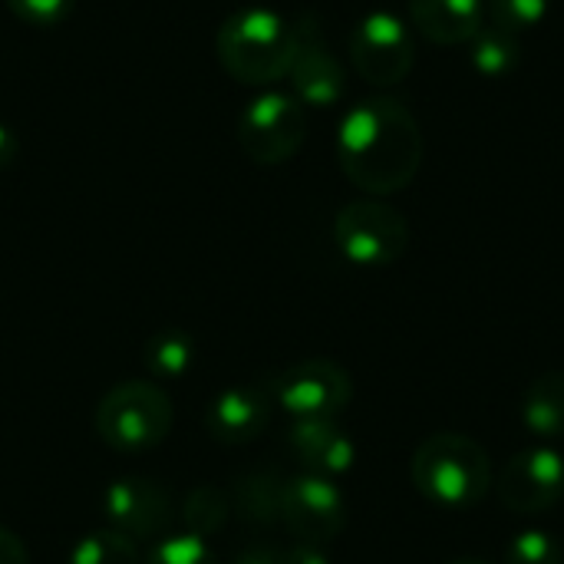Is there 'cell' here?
<instances>
[{"mask_svg": "<svg viewBox=\"0 0 564 564\" xmlns=\"http://www.w3.org/2000/svg\"><path fill=\"white\" fill-rule=\"evenodd\" d=\"M337 162L367 195L403 192L423 165V132L416 116L390 96L360 99L340 119Z\"/></svg>", "mask_w": 564, "mask_h": 564, "instance_id": "6da1fadb", "label": "cell"}, {"mask_svg": "<svg viewBox=\"0 0 564 564\" xmlns=\"http://www.w3.org/2000/svg\"><path fill=\"white\" fill-rule=\"evenodd\" d=\"M413 486L440 509H473L492 486L489 453L463 433H436L420 443L410 463Z\"/></svg>", "mask_w": 564, "mask_h": 564, "instance_id": "7a4b0ae2", "label": "cell"}, {"mask_svg": "<svg viewBox=\"0 0 564 564\" xmlns=\"http://www.w3.org/2000/svg\"><path fill=\"white\" fill-rule=\"evenodd\" d=\"M294 46L291 23L268 7H245L221 20L215 50L225 73L245 86H268L288 76Z\"/></svg>", "mask_w": 564, "mask_h": 564, "instance_id": "3957f363", "label": "cell"}, {"mask_svg": "<svg viewBox=\"0 0 564 564\" xmlns=\"http://www.w3.org/2000/svg\"><path fill=\"white\" fill-rule=\"evenodd\" d=\"M172 430V400L152 380L116 383L96 406V433L116 453H145Z\"/></svg>", "mask_w": 564, "mask_h": 564, "instance_id": "277c9868", "label": "cell"}, {"mask_svg": "<svg viewBox=\"0 0 564 564\" xmlns=\"http://www.w3.org/2000/svg\"><path fill=\"white\" fill-rule=\"evenodd\" d=\"M334 241L350 264L390 268L410 248V221L380 198H357L337 212Z\"/></svg>", "mask_w": 564, "mask_h": 564, "instance_id": "5b68a950", "label": "cell"}, {"mask_svg": "<svg viewBox=\"0 0 564 564\" xmlns=\"http://www.w3.org/2000/svg\"><path fill=\"white\" fill-rule=\"evenodd\" d=\"M307 139V112L288 93H261L238 116V145L258 165H281Z\"/></svg>", "mask_w": 564, "mask_h": 564, "instance_id": "8992f818", "label": "cell"}, {"mask_svg": "<svg viewBox=\"0 0 564 564\" xmlns=\"http://www.w3.org/2000/svg\"><path fill=\"white\" fill-rule=\"evenodd\" d=\"M350 59H354L360 79L370 86L403 83L416 63V46H413L410 26L387 10L367 13L350 33Z\"/></svg>", "mask_w": 564, "mask_h": 564, "instance_id": "52a82bcc", "label": "cell"}, {"mask_svg": "<svg viewBox=\"0 0 564 564\" xmlns=\"http://www.w3.org/2000/svg\"><path fill=\"white\" fill-rule=\"evenodd\" d=\"M291 30H294V46H291L288 79L294 99L301 106H317V109L337 106L347 93V73L327 46L321 20L314 13H304Z\"/></svg>", "mask_w": 564, "mask_h": 564, "instance_id": "ba28073f", "label": "cell"}, {"mask_svg": "<svg viewBox=\"0 0 564 564\" xmlns=\"http://www.w3.org/2000/svg\"><path fill=\"white\" fill-rule=\"evenodd\" d=\"M350 397V373L334 360H301L274 380V400L294 420H337Z\"/></svg>", "mask_w": 564, "mask_h": 564, "instance_id": "9c48e42d", "label": "cell"}, {"mask_svg": "<svg viewBox=\"0 0 564 564\" xmlns=\"http://www.w3.org/2000/svg\"><path fill=\"white\" fill-rule=\"evenodd\" d=\"M284 529L307 545L334 542L347 525V502L334 479L324 476H294L281 486V519Z\"/></svg>", "mask_w": 564, "mask_h": 564, "instance_id": "30bf717a", "label": "cell"}, {"mask_svg": "<svg viewBox=\"0 0 564 564\" xmlns=\"http://www.w3.org/2000/svg\"><path fill=\"white\" fill-rule=\"evenodd\" d=\"M509 512L542 516L564 499V456L552 446H532L512 456L496 482Z\"/></svg>", "mask_w": 564, "mask_h": 564, "instance_id": "8fae6325", "label": "cell"}, {"mask_svg": "<svg viewBox=\"0 0 564 564\" xmlns=\"http://www.w3.org/2000/svg\"><path fill=\"white\" fill-rule=\"evenodd\" d=\"M102 512L109 529L129 535L132 542L165 539L175 519L172 496L162 482L145 476H122L102 492Z\"/></svg>", "mask_w": 564, "mask_h": 564, "instance_id": "7c38bea8", "label": "cell"}, {"mask_svg": "<svg viewBox=\"0 0 564 564\" xmlns=\"http://www.w3.org/2000/svg\"><path fill=\"white\" fill-rule=\"evenodd\" d=\"M271 423V400L261 387H228L221 390L205 413L208 436L221 446L254 443Z\"/></svg>", "mask_w": 564, "mask_h": 564, "instance_id": "4fadbf2b", "label": "cell"}, {"mask_svg": "<svg viewBox=\"0 0 564 564\" xmlns=\"http://www.w3.org/2000/svg\"><path fill=\"white\" fill-rule=\"evenodd\" d=\"M288 443L297 463L304 466V473L324 476V479L350 473L357 459V446L337 426V420H294Z\"/></svg>", "mask_w": 564, "mask_h": 564, "instance_id": "5bb4252c", "label": "cell"}, {"mask_svg": "<svg viewBox=\"0 0 564 564\" xmlns=\"http://www.w3.org/2000/svg\"><path fill=\"white\" fill-rule=\"evenodd\" d=\"M410 20L430 43H469L486 23V0H410Z\"/></svg>", "mask_w": 564, "mask_h": 564, "instance_id": "9a60e30c", "label": "cell"}, {"mask_svg": "<svg viewBox=\"0 0 564 564\" xmlns=\"http://www.w3.org/2000/svg\"><path fill=\"white\" fill-rule=\"evenodd\" d=\"M522 423L525 430L549 443L564 436V373L549 370L532 380V387L522 397Z\"/></svg>", "mask_w": 564, "mask_h": 564, "instance_id": "2e32d148", "label": "cell"}, {"mask_svg": "<svg viewBox=\"0 0 564 564\" xmlns=\"http://www.w3.org/2000/svg\"><path fill=\"white\" fill-rule=\"evenodd\" d=\"M469 63L486 79H502L519 66V33H509L496 23H482L469 40Z\"/></svg>", "mask_w": 564, "mask_h": 564, "instance_id": "e0dca14e", "label": "cell"}, {"mask_svg": "<svg viewBox=\"0 0 564 564\" xmlns=\"http://www.w3.org/2000/svg\"><path fill=\"white\" fill-rule=\"evenodd\" d=\"M281 479L274 473H248L235 482L231 506L245 522H278L281 519Z\"/></svg>", "mask_w": 564, "mask_h": 564, "instance_id": "ac0fdd59", "label": "cell"}, {"mask_svg": "<svg viewBox=\"0 0 564 564\" xmlns=\"http://www.w3.org/2000/svg\"><path fill=\"white\" fill-rule=\"evenodd\" d=\"M195 344L185 330H159L145 340L142 364L152 380H178L192 370Z\"/></svg>", "mask_w": 564, "mask_h": 564, "instance_id": "d6986e66", "label": "cell"}, {"mask_svg": "<svg viewBox=\"0 0 564 564\" xmlns=\"http://www.w3.org/2000/svg\"><path fill=\"white\" fill-rule=\"evenodd\" d=\"M231 516V499L218 489V486H195L188 496H185V506H182V522H185V532L195 535V539H212L225 529Z\"/></svg>", "mask_w": 564, "mask_h": 564, "instance_id": "ffe728a7", "label": "cell"}, {"mask_svg": "<svg viewBox=\"0 0 564 564\" xmlns=\"http://www.w3.org/2000/svg\"><path fill=\"white\" fill-rule=\"evenodd\" d=\"M69 564H142V558H139V545L129 535L106 525L73 545Z\"/></svg>", "mask_w": 564, "mask_h": 564, "instance_id": "44dd1931", "label": "cell"}, {"mask_svg": "<svg viewBox=\"0 0 564 564\" xmlns=\"http://www.w3.org/2000/svg\"><path fill=\"white\" fill-rule=\"evenodd\" d=\"M506 564H564V549L552 532L525 529L509 542Z\"/></svg>", "mask_w": 564, "mask_h": 564, "instance_id": "7402d4cb", "label": "cell"}, {"mask_svg": "<svg viewBox=\"0 0 564 564\" xmlns=\"http://www.w3.org/2000/svg\"><path fill=\"white\" fill-rule=\"evenodd\" d=\"M552 0H489V20L509 33H525L549 17Z\"/></svg>", "mask_w": 564, "mask_h": 564, "instance_id": "603a6c76", "label": "cell"}, {"mask_svg": "<svg viewBox=\"0 0 564 564\" xmlns=\"http://www.w3.org/2000/svg\"><path fill=\"white\" fill-rule=\"evenodd\" d=\"M142 564H218V558L205 539H195L185 532V535L159 539V545L149 552V558Z\"/></svg>", "mask_w": 564, "mask_h": 564, "instance_id": "cb8c5ba5", "label": "cell"}, {"mask_svg": "<svg viewBox=\"0 0 564 564\" xmlns=\"http://www.w3.org/2000/svg\"><path fill=\"white\" fill-rule=\"evenodd\" d=\"M7 7L20 23L50 30V26H59L73 13L76 0H7Z\"/></svg>", "mask_w": 564, "mask_h": 564, "instance_id": "d4e9b609", "label": "cell"}, {"mask_svg": "<svg viewBox=\"0 0 564 564\" xmlns=\"http://www.w3.org/2000/svg\"><path fill=\"white\" fill-rule=\"evenodd\" d=\"M281 564H330L321 545H307V542H297L294 549L281 552Z\"/></svg>", "mask_w": 564, "mask_h": 564, "instance_id": "484cf974", "label": "cell"}, {"mask_svg": "<svg viewBox=\"0 0 564 564\" xmlns=\"http://www.w3.org/2000/svg\"><path fill=\"white\" fill-rule=\"evenodd\" d=\"M0 564H30L26 545L10 529H0Z\"/></svg>", "mask_w": 564, "mask_h": 564, "instance_id": "4316f807", "label": "cell"}, {"mask_svg": "<svg viewBox=\"0 0 564 564\" xmlns=\"http://www.w3.org/2000/svg\"><path fill=\"white\" fill-rule=\"evenodd\" d=\"M17 152H20V139H17V132H13L10 126H3V122H0V169H10V165H13V159H17Z\"/></svg>", "mask_w": 564, "mask_h": 564, "instance_id": "83f0119b", "label": "cell"}, {"mask_svg": "<svg viewBox=\"0 0 564 564\" xmlns=\"http://www.w3.org/2000/svg\"><path fill=\"white\" fill-rule=\"evenodd\" d=\"M235 564H281V552L274 549H264V545H254V549H245Z\"/></svg>", "mask_w": 564, "mask_h": 564, "instance_id": "f1b7e54d", "label": "cell"}, {"mask_svg": "<svg viewBox=\"0 0 564 564\" xmlns=\"http://www.w3.org/2000/svg\"><path fill=\"white\" fill-rule=\"evenodd\" d=\"M446 564H489V562H482V558H453V562H446Z\"/></svg>", "mask_w": 564, "mask_h": 564, "instance_id": "f546056e", "label": "cell"}]
</instances>
